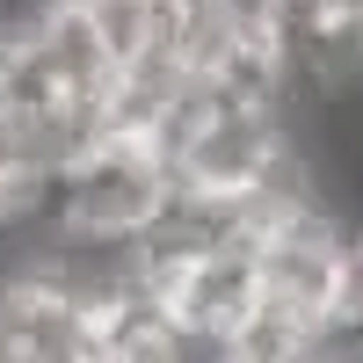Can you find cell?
<instances>
[{"mask_svg":"<svg viewBox=\"0 0 363 363\" xmlns=\"http://www.w3.org/2000/svg\"><path fill=\"white\" fill-rule=\"evenodd\" d=\"M349 225L335 218L327 203L313 211H298V218L284 225H269L255 240V284H262V306H277L291 320H306V327H335L342 313V262H349Z\"/></svg>","mask_w":363,"mask_h":363,"instance_id":"cell-2","label":"cell"},{"mask_svg":"<svg viewBox=\"0 0 363 363\" xmlns=\"http://www.w3.org/2000/svg\"><path fill=\"white\" fill-rule=\"evenodd\" d=\"M262 306V284H255V247H225V255H203L174 277V291L160 298V313L174 320V335H189L203 349H225L247 313Z\"/></svg>","mask_w":363,"mask_h":363,"instance_id":"cell-5","label":"cell"},{"mask_svg":"<svg viewBox=\"0 0 363 363\" xmlns=\"http://www.w3.org/2000/svg\"><path fill=\"white\" fill-rule=\"evenodd\" d=\"M284 145H291V124H284V116L211 102V116L196 124V138L182 145V160L167 167V182H174V189H196V196L240 203V196L269 174V160H277Z\"/></svg>","mask_w":363,"mask_h":363,"instance_id":"cell-3","label":"cell"},{"mask_svg":"<svg viewBox=\"0 0 363 363\" xmlns=\"http://www.w3.org/2000/svg\"><path fill=\"white\" fill-rule=\"evenodd\" d=\"M0 363H102V327L37 277H0Z\"/></svg>","mask_w":363,"mask_h":363,"instance_id":"cell-4","label":"cell"},{"mask_svg":"<svg viewBox=\"0 0 363 363\" xmlns=\"http://www.w3.org/2000/svg\"><path fill=\"white\" fill-rule=\"evenodd\" d=\"M174 182L167 167L131 138H109L95 153H80L73 167L51 174V225L58 233H80V240H109V247H131L167 211Z\"/></svg>","mask_w":363,"mask_h":363,"instance_id":"cell-1","label":"cell"}]
</instances>
